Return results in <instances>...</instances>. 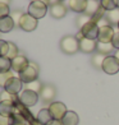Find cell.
Returning a JSON list of instances; mask_svg holds the SVG:
<instances>
[{
    "label": "cell",
    "instance_id": "2",
    "mask_svg": "<svg viewBox=\"0 0 119 125\" xmlns=\"http://www.w3.org/2000/svg\"><path fill=\"white\" fill-rule=\"evenodd\" d=\"M60 50L67 55H73L79 50V42L76 36H64L60 40Z\"/></svg>",
    "mask_w": 119,
    "mask_h": 125
},
{
    "label": "cell",
    "instance_id": "33",
    "mask_svg": "<svg viewBox=\"0 0 119 125\" xmlns=\"http://www.w3.org/2000/svg\"><path fill=\"white\" fill-rule=\"evenodd\" d=\"M9 13H10L9 5H8V4H5V3H0V18L9 15Z\"/></svg>",
    "mask_w": 119,
    "mask_h": 125
},
{
    "label": "cell",
    "instance_id": "40",
    "mask_svg": "<svg viewBox=\"0 0 119 125\" xmlns=\"http://www.w3.org/2000/svg\"><path fill=\"white\" fill-rule=\"evenodd\" d=\"M115 1V5H117V8H119V0H114Z\"/></svg>",
    "mask_w": 119,
    "mask_h": 125
},
{
    "label": "cell",
    "instance_id": "35",
    "mask_svg": "<svg viewBox=\"0 0 119 125\" xmlns=\"http://www.w3.org/2000/svg\"><path fill=\"white\" fill-rule=\"evenodd\" d=\"M22 15H23V13H22V12H19V10H14L10 17L13 18L14 23H15V24H18V23H19V21H21V18H22Z\"/></svg>",
    "mask_w": 119,
    "mask_h": 125
},
{
    "label": "cell",
    "instance_id": "15",
    "mask_svg": "<svg viewBox=\"0 0 119 125\" xmlns=\"http://www.w3.org/2000/svg\"><path fill=\"white\" fill-rule=\"evenodd\" d=\"M15 112V104L12 101H1L0 102V115L12 117Z\"/></svg>",
    "mask_w": 119,
    "mask_h": 125
},
{
    "label": "cell",
    "instance_id": "32",
    "mask_svg": "<svg viewBox=\"0 0 119 125\" xmlns=\"http://www.w3.org/2000/svg\"><path fill=\"white\" fill-rule=\"evenodd\" d=\"M13 77H14V75H13V73H12V72L1 73V74H0V86L4 87V86H5V83H7L10 78H13Z\"/></svg>",
    "mask_w": 119,
    "mask_h": 125
},
{
    "label": "cell",
    "instance_id": "19",
    "mask_svg": "<svg viewBox=\"0 0 119 125\" xmlns=\"http://www.w3.org/2000/svg\"><path fill=\"white\" fill-rule=\"evenodd\" d=\"M79 117L74 111H67L64 117L61 119V124L63 125H78Z\"/></svg>",
    "mask_w": 119,
    "mask_h": 125
},
{
    "label": "cell",
    "instance_id": "23",
    "mask_svg": "<svg viewBox=\"0 0 119 125\" xmlns=\"http://www.w3.org/2000/svg\"><path fill=\"white\" fill-rule=\"evenodd\" d=\"M10 69H12V60H9L5 56H0V74L10 72Z\"/></svg>",
    "mask_w": 119,
    "mask_h": 125
},
{
    "label": "cell",
    "instance_id": "18",
    "mask_svg": "<svg viewBox=\"0 0 119 125\" xmlns=\"http://www.w3.org/2000/svg\"><path fill=\"white\" fill-rule=\"evenodd\" d=\"M14 26H15V23H14V21H13V18L10 15L0 18V32L1 33L10 32L14 28Z\"/></svg>",
    "mask_w": 119,
    "mask_h": 125
},
{
    "label": "cell",
    "instance_id": "17",
    "mask_svg": "<svg viewBox=\"0 0 119 125\" xmlns=\"http://www.w3.org/2000/svg\"><path fill=\"white\" fill-rule=\"evenodd\" d=\"M69 9L76 13H84L87 9V0H69Z\"/></svg>",
    "mask_w": 119,
    "mask_h": 125
},
{
    "label": "cell",
    "instance_id": "9",
    "mask_svg": "<svg viewBox=\"0 0 119 125\" xmlns=\"http://www.w3.org/2000/svg\"><path fill=\"white\" fill-rule=\"evenodd\" d=\"M19 101L27 107L35 106L38 101V93L33 92L31 89H24L23 92L19 94Z\"/></svg>",
    "mask_w": 119,
    "mask_h": 125
},
{
    "label": "cell",
    "instance_id": "6",
    "mask_svg": "<svg viewBox=\"0 0 119 125\" xmlns=\"http://www.w3.org/2000/svg\"><path fill=\"white\" fill-rule=\"evenodd\" d=\"M49 111L50 114H51V116L54 120H60L61 121V119L64 117V115L67 114V106L63 104V102H59V101H56V102H51L49 106Z\"/></svg>",
    "mask_w": 119,
    "mask_h": 125
},
{
    "label": "cell",
    "instance_id": "43",
    "mask_svg": "<svg viewBox=\"0 0 119 125\" xmlns=\"http://www.w3.org/2000/svg\"><path fill=\"white\" fill-rule=\"evenodd\" d=\"M118 28H119V23H118Z\"/></svg>",
    "mask_w": 119,
    "mask_h": 125
},
{
    "label": "cell",
    "instance_id": "22",
    "mask_svg": "<svg viewBox=\"0 0 119 125\" xmlns=\"http://www.w3.org/2000/svg\"><path fill=\"white\" fill-rule=\"evenodd\" d=\"M105 18H106V21L109 22L110 24H117L118 26V23H119V8H115L114 10H110V12H107L106 13V15H105Z\"/></svg>",
    "mask_w": 119,
    "mask_h": 125
},
{
    "label": "cell",
    "instance_id": "1",
    "mask_svg": "<svg viewBox=\"0 0 119 125\" xmlns=\"http://www.w3.org/2000/svg\"><path fill=\"white\" fill-rule=\"evenodd\" d=\"M27 13L36 19L44 18L48 13V4L42 1V0H32L30 5H28Z\"/></svg>",
    "mask_w": 119,
    "mask_h": 125
},
{
    "label": "cell",
    "instance_id": "42",
    "mask_svg": "<svg viewBox=\"0 0 119 125\" xmlns=\"http://www.w3.org/2000/svg\"><path fill=\"white\" fill-rule=\"evenodd\" d=\"M42 1H49V0H42Z\"/></svg>",
    "mask_w": 119,
    "mask_h": 125
},
{
    "label": "cell",
    "instance_id": "34",
    "mask_svg": "<svg viewBox=\"0 0 119 125\" xmlns=\"http://www.w3.org/2000/svg\"><path fill=\"white\" fill-rule=\"evenodd\" d=\"M8 50H9L8 42L4 41V40H0V56H7Z\"/></svg>",
    "mask_w": 119,
    "mask_h": 125
},
{
    "label": "cell",
    "instance_id": "30",
    "mask_svg": "<svg viewBox=\"0 0 119 125\" xmlns=\"http://www.w3.org/2000/svg\"><path fill=\"white\" fill-rule=\"evenodd\" d=\"M106 56L103 55V54H97V55H95L94 58H92V64L96 66V68H101V65H103V61L105 60Z\"/></svg>",
    "mask_w": 119,
    "mask_h": 125
},
{
    "label": "cell",
    "instance_id": "3",
    "mask_svg": "<svg viewBox=\"0 0 119 125\" xmlns=\"http://www.w3.org/2000/svg\"><path fill=\"white\" fill-rule=\"evenodd\" d=\"M38 72L40 70H38L37 64L30 61V65H28L22 73H19V79L26 84L31 83V82H35L38 78Z\"/></svg>",
    "mask_w": 119,
    "mask_h": 125
},
{
    "label": "cell",
    "instance_id": "10",
    "mask_svg": "<svg viewBox=\"0 0 119 125\" xmlns=\"http://www.w3.org/2000/svg\"><path fill=\"white\" fill-rule=\"evenodd\" d=\"M22 87H23V82L19 79V77H13L5 83L4 89L12 94H18L22 91Z\"/></svg>",
    "mask_w": 119,
    "mask_h": 125
},
{
    "label": "cell",
    "instance_id": "16",
    "mask_svg": "<svg viewBox=\"0 0 119 125\" xmlns=\"http://www.w3.org/2000/svg\"><path fill=\"white\" fill-rule=\"evenodd\" d=\"M56 94V91L53 86H50V84H46V86H42L41 91H40V97L42 98V101L45 102H50L53 101V98L55 97Z\"/></svg>",
    "mask_w": 119,
    "mask_h": 125
},
{
    "label": "cell",
    "instance_id": "5",
    "mask_svg": "<svg viewBox=\"0 0 119 125\" xmlns=\"http://www.w3.org/2000/svg\"><path fill=\"white\" fill-rule=\"evenodd\" d=\"M99 30H100V26L97 22L95 21H90L88 23L84 24L81 30L83 37L86 38H90V40H97V36H99Z\"/></svg>",
    "mask_w": 119,
    "mask_h": 125
},
{
    "label": "cell",
    "instance_id": "27",
    "mask_svg": "<svg viewBox=\"0 0 119 125\" xmlns=\"http://www.w3.org/2000/svg\"><path fill=\"white\" fill-rule=\"evenodd\" d=\"M100 5H101V8H103L104 10H107V12L114 10L117 8L114 0H100Z\"/></svg>",
    "mask_w": 119,
    "mask_h": 125
},
{
    "label": "cell",
    "instance_id": "31",
    "mask_svg": "<svg viewBox=\"0 0 119 125\" xmlns=\"http://www.w3.org/2000/svg\"><path fill=\"white\" fill-rule=\"evenodd\" d=\"M90 21H92L91 19V17H88V15H86V14H82V15H79L78 18H77V26L79 27V28H82L86 23H88Z\"/></svg>",
    "mask_w": 119,
    "mask_h": 125
},
{
    "label": "cell",
    "instance_id": "4",
    "mask_svg": "<svg viewBox=\"0 0 119 125\" xmlns=\"http://www.w3.org/2000/svg\"><path fill=\"white\" fill-rule=\"evenodd\" d=\"M101 69H103L106 74H109V75L117 74V73L119 72V61H118V59L115 58L114 55L106 56L105 60L103 61Z\"/></svg>",
    "mask_w": 119,
    "mask_h": 125
},
{
    "label": "cell",
    "instance_id": "38",
    "mask_svg": "<svg viewBox=\"0 0 119 125\" xmlns=\"http://www.w3.org/2000/svg\"><path fill=\"white\" fill-rule=\"evenodd\" d=\"M30 125H42V124H41V123H38V121L36 120V119H35V120H33V121H32Z\"/></svg>",
    "mask_w": 119,
    "mask_h": 125
},
{
    "label": "cell",
    "instance_id": "41",
    "mask_svg": "<svg viewBox=\"0 0 119 125\" xmlns=\"http://www.w3.org/2000/svg\"><path fill=\"white\" fill-rule=\"evenodd\" d=\"M58 1H61V3H63V1H64V0H58Z\"/></svg>",
    "mask_w": 119,
    "mask_h": 125
},
{
    "label": "cell",
    "instance_id": "26",
    "mask_svg": "<svg viewBox=\"0 0 119 125\" xmlns=\"http://www.w3.org/2000/svg\"><path fill=\"white\" fill-rule=\"evenodd\" d=\"M8 45H9V50H8V54L5 58H8L9 60H13L15 56H18V47L13 42H8Z\"/></svg>",
    "mask_w": 119,
    "mask_h": 125
},
{
    "label": "cell",
    "instance_id": "20",
    "mask_svg": "<svg viewBox=\"0 0 119 125\" xmlns=\"http://www.w3.org/2000/svg\"><path fill=\"white\" fill-rule=\"evenodd\" d=\"M36 120H37L38 123H41L42 125H48L50 121L53 120V116H51V114H50L49 109L40 110L38 114H37V116H36Z\"/></svg>",
    "mask_w": 119,
    "mask_h": 125
},
{
    "label": "cell",
    "instance_id": "14",
    "mask_svg": "<svg viewBox=\"0 0 119 125\" xmlns=\"http://www.w3.org/2000/svg\"><path fill=\"white\" fill-rule=\"evenodd\" d=\"M15 112L18 114V115H21L22 117H23L24 120L28 123V125H30V124H31V123L36 119V117H33L32 112H31L30 110H28V107H27V106H24L21 101H18V102L15 104Z\"/></svg>",
    "mask_w": 119,
    "mask_h": 125
},
{
    "label": "cell",
    "instance_id": "39",
    "mask_svg": "<svg viewBox=\"0 0 119 125\" xmlns=\"http://www.w3.org/2000/svg\"><path fill=\"white\" fill-rule=\"evenodd\" d=\"M114 56H115V58L118 59V61H119V50H117V51H115V55H114Z\"/></svg>",
    "mask_w": 119,
    "mask_h": 125
},
{
    "label": "cell",
    "instance_id": "37",
    "mask_svg": "<svg viewBox=\"0 0 119 125\" xmlns=\"http://www.w3.org/2000/svg\"><path fill=\"white\" fill-rule=\"evenodd\" d=\"M48 125H63V124H61V121H60V120H54V119H53V120L50 121Z\"/></svg>",
    "mask_w": 119,
    "mask_h": 125
},
{
    "label": "cell",
    "instance_id": "24",
    "mask_svg": "<svg viewBox=\"0 0 119 125\" xmlns=\"http://www.w3.org/2000/svg\"><path fill=\"white\" fill-rule=\"evenodd\" d=\"M96 50L99 51V54H103V55H107L110 54L113 50H114V46L113 43H103V42H97V47Z\"/></svg>",
    "mask_w": 119,
    "mask_h": 125
},
{
    "label": "cell",
    "instance_id": "36",
    "mask_svg": "<svg viewBox=\"0 0 119 125\" xmlns=\"http://www.w3.org/2000/svg\"><path fill=\"white\" fill-rule=\"evenodd\" d=\"M113 46H114V49H118L119 50V32H115L114 33V37H113Z\"/></svg>",
    "mask_w": 119,
    "mask_h": 125
},
{
    "label": "cell",
    "instance_id": "25",
    "mask_svg": "<svg viewBox=\"0 0 119 125\" xmlns=\"http://www.w3.org/2000/svg\"><path fill=\"white\" fill-rule=\"evenodd\" d=\"M1 101H12L14 104H17V102L19 101V96L18 94H12V93H9L4 89L3 92L0 93V102Z\"/></svg>",
    "mask_w": 119,
    "mask_h": 125
},
{
    "label": "cell",
    "instance_id": "13",
    "mask_svg": "<svg viewBox=\"0 0 119 125\" xmlns=\"http://www.w3.org/2000/svg\"><path fill=\"white\" fill-rule=\"evenodd\" d=\"M79 42V50L84 54H91L97 47V41L96 40H90L86 37H82L81 40H78Z\"/></svg>",
    "mask_w": 119,
    "mask_h": 125
},
{
    "label": "cell",
    "instance_id": "8",
    "mask_svg": "<svg viewBox=\"0 0 119 125\" xmlns=\"http://www.w3.org/2000/svg\"><path fill=\"white\" fill-rule=\"evenodd\" d=\"M114 30L111 26H100L99 30V36H97V42H103V43H111L113 37H114Z\"/></svg>",
    "mask_w": 119,
    "mask_h": 125
},
{
    "label": "cell",
    "instance_id": "7",
    "mask_svg": "<svg viewBox=\"0 0 119 125\" xmlns=\"http://www.w3.org/2000/svg\"><path fill=\"white\" fill-rule=\"evenodd\" d=\"M18 26H19L21 30H23L26 32H32V31H35L36 27H37V19L33 18V17L30 15L28 13H26V14L22 15Z\"/></svg>",
    "mask_w": 119,
    "mask_h": 125
},
{
    "label": "cell",
    "instance_id": "21",
    "mask_svg": "<svg viewBox=\"0 0 119 125\" xmlns=\"http://www.w3.org/2000/svg\"><path fill=\"white\" fill-rule=\"evenodd\" d=\"M99 8H101L100 1H97V0H87V9H86V12H84V14L91 17L97 12Z\"/></svg>",
    "mask_w": 119,
    "mask_h": 125
},
{
    "label": "cell",
    "instance_id": "11",
    "mask_svg": "<svg viewBox=\"0 0 119 125\" xmlns=\"http://www.w3.org/2000/svg\"><path fill=\"white\" fill-rule=\"evenodd\" d=\"M50 14H51L53 18H56V19H60L63 17H65L67 14L65 4L61 1H55L53 4H50Z\"/></svg>",
    "mask_w": 119,
    "mask_h": 125
},
{
    "label": "cell",
    "instance_id": "12",
    "mask_svg": "<svg viewBox=\"0 0 119 125\" xmlns=\"http://www.w3.org/2000/svg\"><path fill=\"white\" fill-rule=\"evenodd\" d=\"M28 65H30V61H28V59L23 55H18L12 60V70L18 73V74L23 72Z\"/></svg>",
    "mask_w": 119,
    "mask_h": 125
},
{
    "label": "cell",
    "instance_id": "29",
    "mask_svg": "<svg viewBox=\"0 0 119 125\" xmlns=\"http://www.w3.org/2000/svg\"><path fill=\"white\" fill-rule=\"evenodd\" d=\"M41 88H42V84L40 83L38 81H35V82L28 83L26 89H31V91H33V92H36V93H40V91H41Z\"/></svg>",
    "mask_w": 119,
    "mask_h": 125
},
{
    "label": "cell",
    "instance_id": "28",
    "mask_svg": "<svg viewBox=\"0 0 119 125\" xmlns=\"http://www.w3.org/2000/svg\"><path fill=\"white\" fill-rule=\"evenodd\" d=\"M10 125H28V123L21 115H18L17 112H14V115L12 116V124Z\"/></svg>",
    "mask_w": 119,
    "mask_h": 125
}]
</instances>
